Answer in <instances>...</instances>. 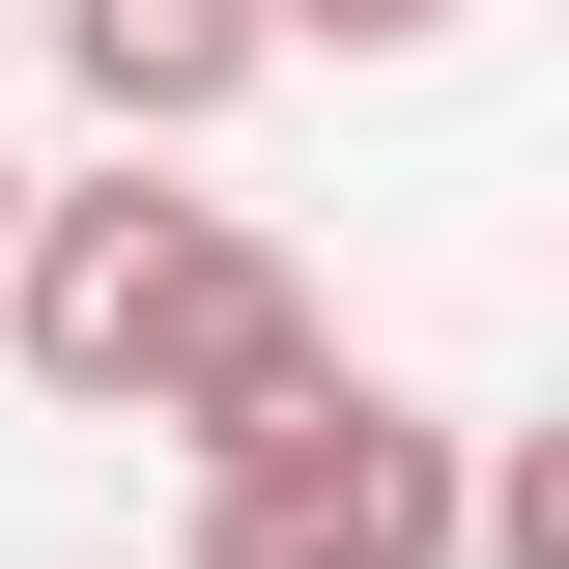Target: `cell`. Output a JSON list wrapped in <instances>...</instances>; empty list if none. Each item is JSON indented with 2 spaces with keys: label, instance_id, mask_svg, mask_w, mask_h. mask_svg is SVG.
<instances>
[{
  "label": "cell",
  "instance_id": "6da1fadb",
  "mask_svg": "<svg viewBox=\"0 0 569 569\" xmlns=\"http://www.w3.org/2000/svg\"><path fill=\"white\" fill-rule=\"evenodd\" d=\"M0 342H29L58 427H171V456H228V427H284L313 370H342V313H313L171 142H114L86 200H58V171L0 200Z\"/></svg>",
  "mask_w": 569,
  "mask_h": 569
},
{
  "label": "cell",
  "instance_id": "7a4b0ae2",
  "mask_svg": "<svg viewBox=\"0 0 569 569\" xmlns=\"http://www.w3.org/2000/svg\"><path fill=\"white\" fill-rule=\"evenodd\" d=\"M456 456H485L456 399L313 370L284 427H228V456H200V569H456Z\"/></svg>",
  "mask_w": 569,
  "mask_h": 569
},
{
  "label": "cell",
  "instance_id": "3957f363",
  "mask_svg": "<svg viewBox=\"0 0 569 569\" xmlns=\"http://www.w3.org/2000/svg\"><path fill=\"white\" fill-rule=\"evenodd\" d=\"M29 29H58V86H86V142H228L257 114V0H29Z\"/></svg>",
  "mask_w": 569,
  "mask_h": 569
},
{
  "label": "cell",
  "instance_id": "277c9868",
  "mask_svg": "<svg viewBox=\"0 0 569 569\" xmlns=\"http://www.w3.org/2000/svg\"><path fill=\"white\" fill-rule=\"evenodd\" d=\"M284 58H427V29H456V0H257Z\"/></svg>",
  "mask_w": 569,
  "mask_h": 569
},
{
  "label": "cell",
  "instance_id": "5b68a950",
  "mask_svg": "<svg viewBox=\"0 0 569 569\" xmlns=\"http://www.w3.org/2000/svg\"><path fill=\"white\" fill-rule=\"evenodd\" d=\"M0 200H29V142H0Z\"/></svg>",
  "mask_w": 569,
  "mask_h": 569
}]
</instances>
